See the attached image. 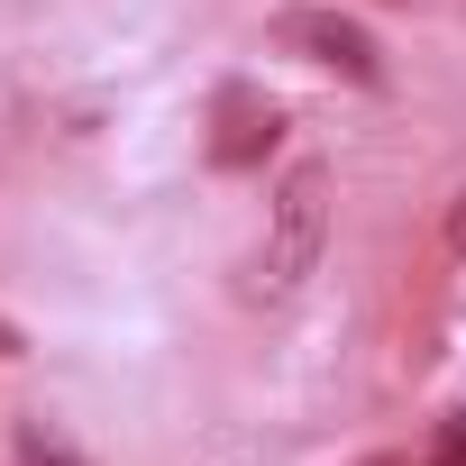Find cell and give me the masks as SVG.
Returning a JSON list of instances; mask_svg holds the SVG:
<instances>
[{"label": "cell", "instance_id": "1", "mask_svg": "<svg viewBox=\"0 0 466 466\" xmlns=\"http://www.w3.org/2000/svg\"><path fill=\"white\" fill-rule=\"evenodd\" d=\"M320 257H329V165H320V156H302V165H284V183H275V201H266L257 293H266V302L302 293V284L320 275Z\"/></svg>", "mask_w": 466, "mask_h": 466}, {"label": "cell", "instance_id": "2", "mask_svg": "<svg viewBox=\"0 0 466 466\" xmlns=\"http://www.w3.org/2000/svg\"><path fill=\"white\" fill-rule=\"evenodd\" d=\"M275 37L302 56V65H320V74H348V83H384V46H375V28L366 19H348V10H311V0H302V10H284L275 19Z\"/></svg>", "mask_w": 466, "mask_h": 466}, {"label": "cell", "instance_id": "3", "mask_svg": "<svg viewBox=\"0 0 466 466\" xmlns=\"http://www.w3.org/2000/svg\"><path fill=\"white\" fill-rule=\"evenodd\" d=\"M275 147V101L266 92H248V83H228L219 92V137H210V165H228V174H238V165H257Z\"/></svg>", "mask_w": 466, "mask_h": 466}, {"label": "cell", "instance_id": "4", "mask_svg": "<svg viewBox=\"0 0 466 466\" xmlns=\"http://www.w3.org/2000/svg\"><path fill=\"white\" fill-rule=\"evenodd\" d=\"M10 457H19V466H92V457H83V448H74L65 430H46V420H19Z\"/></svg>", "mask_w": 466, "mask_h": 466}, {"label": "cell", "instance_id": "5", "mask_svg": "<svg viewBox=\"0 0 466 466\" xmlns=\"http://www.w3.org/2000/svg\"><path fill=\"white\" fill-rule=\"evenodd\" d=\"M420 466H466V411H448L439 420V439H430V457Z\"/></svg>", "mask_w": 466, "mask_h": 466}, {"label": "cell", "instance_id": "6", "mask_svg": "<svg viewBox=\"0 0 466 466\" xmlns=\"http://www.w3.org/2000/svg\"><path fill=\"white\" fill-rule=\"evenodd\" d=\"M448 248H457V257H466V201H457V210H448Z\"/></svg>", "mask_w": 466, "mask_h": 466}, {"label": "cell", "instance_id": "7", "mask_svg": "<svg viewBox=\"0 0 466 466\" xmlns=\"http://www.w3.org/2000/svg\"><path fill=\"white\" fill-rule=\"evenodd\" d=\"M366 466H420V457H366Z\"/></svg>", "mask_w": 466, "mask_h": 466}, {"label": "cell", "instance_id": "8", "mask_svg": "<svg viewBox=\"0 0 466 466\" xmlns=\"http://www.w3.org/2000/svg\"><path fill=\"white\" fill-rule=\"evenodd\" d=\"M0 357H10V329H0Z\"/></svg>", "mask_w": 466, "mask_h": 466}]
</instances>
